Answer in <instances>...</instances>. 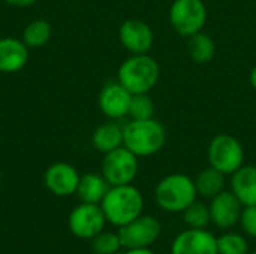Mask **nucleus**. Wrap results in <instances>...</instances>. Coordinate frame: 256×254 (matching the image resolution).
<instances>
[{
	"mask_svg": "<svg viewBox=\"0 0 256 254\" xmlns=\"http://www.w3.org/2000/svg\"><path fill=\"white\" fill-rule=\"evenodd\" d=\"M100 208L106 222L116 228H122L142 214V193L132 184L112 186L100 202Z\"/></svg>",
	"mask_w": 256,
	"mask_h": 254,
	"instance_id": "nucleus-1",
	"label": "nucleus"
},
{
	"mask_svg": "<svg viewBox=\"0 0 256 254\" xmlns=\"http://www.w3.org/2000/svg\"><path fill=\"white\" fill-rule=\"evenodd\" d=\"M166 141V130L154 117L148 120H130L123 126V145L136 157H148L159 153Z\"/></svg>",
	"mask_w": 256,
	"mask_h": 254,
	"instance_id": "nucleus-2",
	"label": "nucleus"
},
{
	"mask_svg": "<svg viewBox=\"0 0 256 254\" xmlns=\"http://www.w3.org/2000/svg\"><path fill=\"white\" fill-rule=\"evenodd\" d=\"M160 78L159 63L148 54H132L117 72V81L132 94L150 93Z\"/></svg>",
	"mask_w": 256,
	"mask_h": 254,
	"instance_id": "nucleus-3",
	"label": "nucleus"
},
{
	"mask_svg": "<svg viewBox=\"0 0 256 254\" xmlns=\"http://www.w3.org/2000/svg\"><path fill=\"white\" fill-rule=\"evenodd\" d=\"M198 192L195 180L184 174H170L164 177L154 189V201L165 213H183L196 201Z\"/></svg>",
	"mask_w": 256,
	"mask_h": 254,
	"instance_id": "nucleus-4",
	"label": "nucleus"
},
{
	"mask_svg": "<svg viewBox=\"0 0 256 254\" xmlns=\"http://www.w3.org/2000/svg\"><path fill=\"white\" fill-rule=\"evenodd\" d=\"M207 157L210 166L216 168L224 175H232L244 165V148L232 135L219 133L210 141Z\"/></svg>",
	"mask_w": 256,
	"mask_h": 254,
	"instance_id": "nucleus-5",
	"label": "nucleus"
},
{
	"mask_svg": "<svg viewBox=\"0 0 256 254\" xmlns=\"http://www.w3.org/2000/svg\"><path fill=\"white\" fill-rule=\"evenodd\" d=\"M170 22L183 37L202 31L207 22V6L202 0H174L170 7Z\"/></svg>",
	"mask_w": 256,
	"mask_h": 254,
	"instance_id": "nucleus-6",
	"label": "nucleus"
},
{
	"mask_svg": "<svg viewBox=\"0 0 256 254\" xmlns=\"http://www.w3.org/2000/svg\"><path fill=\"white\" fill-rule=\"evenodd\" d=\"M138 157L124 145L105 154L102 160V175L112 186L132 184L138 175Z\"/></svg>",
	"mask_w": 256,
	"mask_h": 254,
	"instance_id": "nucleus-7",
	"label": "nucleus"
},
{
	"mask_svg": "<svg viewBox=\"0 0 256 254\" xmlns=\"http://www.w3.org/2000/svg\"><path fill=\"white\" fill-rule=\"evenodd\" d=\"M162 234L160 222L153 216H140L130 223L118 228L123 249H148Z\"/></svg>",
	"mask_w": 256,
	"mask_h": 254,
	"instance_id": "nucleus-8",
	"label": "nucleus"
},
{
	"mask_svg": "<svg viewBox=\"0 0 256 254\" xmlns=\"http://www.w3.org/2000/svg\"><path fill=\"white\" fill-rule=\"evenodd\" d=\"M106 223V217L99 204L81 202L69 216V229L81 240H93L105 229Z\"/></svg>",
	"mask_w": 256,
	"mask_h": 254,
	"instance_id": "nucleus-9",
	"label": "nucleus"
},
{
	"mask_svg": "<svg viewBox=\"0 0 256 254\" xmlns=\"http://www.w3.org/2000/svg\"><path fill=\"white\" fill-rule=\"evenodd\" d=\"M171 254H219L218 238L207 229L188 228L174 238Z\"/></svg>",
	"mask_w": 256,
	"mask_h": 254,
	"instance_id": "nucleus-10",
	"label": "nucleus"
},
{
	"mask_svg": "<svg viewBox=\"0 0 256 254\" xmlns=\"http://www.w3.org/2000/svg\"><path fill=\"white\" fill-rule=\"evenodd\" d=\"M243 208L244 207L231 190H222L210 199L208 210L212 223L222 231H228L234 228L237 223H240Z\"/></svg>",
	"mask_w": 256,
	"mask_h": 254,
	"instance_id": "nucleus-11",
	"label": "nucleus"
},
{
	"mask_svg": "<svg viewBox=\"0 0 256 254\" xmlns=\"http://www.w3.org/2000/svg\"><path fill=\"white\" fill-rule=\"evenodd\" d=\"M118 39L130 54H148L154 43V33L142 19H126L118 28Z\"/></svg>",
	"mask_w": 256,
	"mask_h": 254,
	"instance_id": "nucleus-12",
	"label": "nucleus"
},
{
	"mask_svg": "<svg viewBox=\"0 0 256 254\" xmlns=\"http://www.w3.org/2000/svg\"><path fill=\"white\" fill-rule=\"evenodd\" d=\"M80 178L81 175L78 171L66 162H57L51 165L44 174V183L46 189L60 198L76 193Z\"/></svg>",
	"mask_w": 256,
	"mask_h": 254,
	"instance_id": "nucleus-13",
	"label": "nucleus"
},
{
	"mask_svg": "<svg viewBox=\"0 0 256 254\" xmlns=\"http://www.w3.org/2000/svg\"><path fill=\"white\" fill-rule=\"evenodd\" d=\"M132 93L118 81L106 82L99 93V108L104 115L111 120H120L128 115Z\"/></svg>",
	"mask_w": 256,
	"mask_h": 254,
	"instance_id": "nucleus-14",
	"label": "nucleus"
},
{
	"mask_svg": "<svg viewBox=\"0 0 256 254\" xmlns=\"http://www.w3.org/2000/svg\"><path fill=\"white\" fill-rule=\"evenodd\" d=\"M28 60V46L22 39L2 37L0 39V72L15 73L21 70Z\"/></svg>",
	"mask_w": 256,
	"mask_h": 254,
	"instance_id": "nucleus-15",
	"label": "nucleus"
},
{
	"mask_svg": "<svg viewBox=\"0 0 256 254\" xmlns=\"http://www.w3.org/2000/svg\"><path fill=\"white\" fill-rule=\"evenodd\" d=\"M231 192L243 207L256 205V166L243 165L231 175Z\"/></svg>",
	"mask_w": 256,
	"mask_h": 254,
	"instance_id": "nucleus-16",
	"label": "nucleus"
},
{
	"mask_svg": "<svg viewBox=\"0 0 256 254\" xmlns=\"http://www.w3.org/2000/svg\"><path fill=\"white\" fill-rule=\"evenodd\" d=\"M108 181L104 178L102 174H86L80 178L78 187H76V195L81 202L86 204H99L105 198V195L110 190Z\"/></svg>",
	"mask_w": 256,
	"mask_h": 254,
	"instance_id": "nucleus-17",
	"label": "nucleus"
},
{
	"mask_svg": "<svg viewBox=\"0 0 256 254\" xmlns=\"http://www.w3.org/2000/svg\"><path fill=\"white\" fill-rule=\"evenodd\" d=\"M92 144L104 154L123 147V126L114 121L100 124L92 135Z\"/></svg>",
	"mask_w": 256,
	"mask_h": 254,
	"instance_id": "nucleus-18",
	"label": "nucleus"
},
{
	"mask_svg": "<svg viewBox=\"0 0 256 254\" xmlns=\"http://www.w3.org/2000/svg\"><path fill=\"white\" fill-rule=\"evenodd\" d=\"M216 52V45L212 36L198 31L188 37V54L190 60L196 64H206L213 60Z\"/></svg>",
	"mask_w": 256,
	"mask_h": 254,
	"instance_id": "nucleus-19",
	"label": "nucleus"
},
{
	"mask_svg": "<svg viewBox=\"0 0 256 254\" xmlns=\"http://www.w3.org/2000/svg\"><path fill=\"white\" fill-rule=\"evenodd\" d=\"M195 186H196V192L200 196L212 199L224 190L225 175L216 168L208 166L196 175Z\"/></svg>",
	"mask_w": 256,
	"mask_h": 254,
	"instance_id": "nucleus-20",
	"label": "nucleus"
},
{
	"mask_svg": "<svg viewBox=\"0 0 256 254\" xmlns=\"http://www.w3.org/2000/svg\"><path fill=\"white\" fill-rule=\"evenodd\" d=\"M51 25L45 19H34L22 31V42L28 48H40L51 39Z\"/></svg>",
	"mask_w": 256,
	"mask_h": 254,
	"instance_id": "nucleus-21",
	"label": "nucleus"
},
{
	"mask_svg": "<svg viewBox=\"0 0 256 254\" xmlns=\"http://www.w3.org/2000/svg\"><path fill=\"white\" fill-rule=\"evenodd\" d=\"M183 220L188 228L192 229H206L212 223L208 205L195 201L183 211Z\"/></svg>",
	"mask_w": 256,
	"mask_h": 254,
	"instance_id": "nucleus-22",
	"label": "nucleus"
},
{
	"mask_svg": "<svg viewBox=\"0 0 256 254\" xmlns=\"http://www.w3.org/2000/svg\"><path fill=\"white\" fill-rule=\"evenodd\" d=\"M218 253L249 254V243L237 232H226L218 238Z\"/></svg>",
	"mask_w": 256,
	"mask_h": 254,
	"instance_id": "nucleus-23",
	"label": "nucleus"
},
{
	"mask_svg": "<svg viewBox=\"0 0 256 254\" xmlns=\"http://www.w3.org/2000/svg\"><path fill=\"white\" fill-rule=\"evenodd\" d=\"M128 115L132 120H148L154 117V102L148 93L132 94Z\"/></svg>",
	"mask_w": 256,
	"mask_h": 254,
	"instance_id": "nucleus-24",
	"label": "nucleus"
},
{
	"mask_svg": "<svg viewBox=\"0 0 256 254\" xmlns=\"http://www.w3.org/2000/svg\"><path fill=\"white\" fill-rule=\"evenodd\" d=\"M92 247L96 254H118L123 249L118 234L102 231L92 240Z\"/></svg>",
	"mask_w": 256,
	"mask_h": 254,
	"instance_id": "nucleus-25",
	"label": "nucleus"
},
{
	"mask_svg": "<svg viewBox=\"0 0 256 254\" xmlns=\"http://www.w3.org/2000/svg\"><path fill=\"white\" fill-rule=\"evenodd\" d=\"M240 225L246 235L256 240V205L244 207L240 217Z\"/></svg>",
	"mask_w": 256,
	"mask_h": 254,
	"instance_id": "nucleus-26",
	"label": "nucleus"
},
{
	"mask_svg": "<svg viewBox=\"0 0 256 254\" xmlns=\"http://www.w3.org/2000/svg\"><path fill=\"white\" fill-rule=\"evenodd\" d=\"M10 6H16V7H27V6H32L38 0H4Z\"/></svg>",
	"mask_w": 256,
	"mask_h": 254,
	"instance_id": "nucleus-27",
	"label": "nucleus"
},
{
	"mask_svg": "<svg viewBox=\"0 0 256 254\" xmlns=\"http://www.w3.org/2000/svg\"><path fill=\"white\" fill-rule=\"evenodd\" d=\"M120 254H154V252L150 250V247L148 249H126L124 253Z\"/></svg>",
	"mask_w": 256,
	"mask_h": 254,
	"instance_id": "nucleus-28",
	"label": "nucleus"
},
{
	"mask_svg": "<svg viewBox=\"0 0 256 254\" xmlns=\"http://www.w3.org/2000/svg\"><path fill=\"white\" fill-rule=\"evenodd\" d=\"M249 82H250V85H252V88L256 91V64L252 67V70H250V75H249Z\"/></svg>",
	"mask_w": 256,
	"mask_h": 254,
	"instance_id": "nucleus-29",
	"label": "nucleus"
},
{
	"mask_svg": "<svg viewBox=\"0 0 256 254\" xmlns=\"http://www.w3.org/2000/svg\"><path fill=\"white\" fill-rule=\"evenodd\" d=\"M249 254H256V252H254V253H249Z\"/></svg>",
	"mask_w": 256,
	"mask_h": 254,
	"instance_id": "nucleus-30",
	"label": "nucleus"
},
{
	"mask_svg": "<svg viewBox=\"0 0 256 254\" xmlns=\"http://www.w3.org/2000/svg\"><path fill=\"white\" fill-rule=\"evenodd\" d=\"M118 254H120V253H118Z\"/></svg>",
	"mask_w": 256,
	"mask_h": 254,
	"instance_id": "nucleus-31",
	"label": "nucleus"
}]
</instances>
